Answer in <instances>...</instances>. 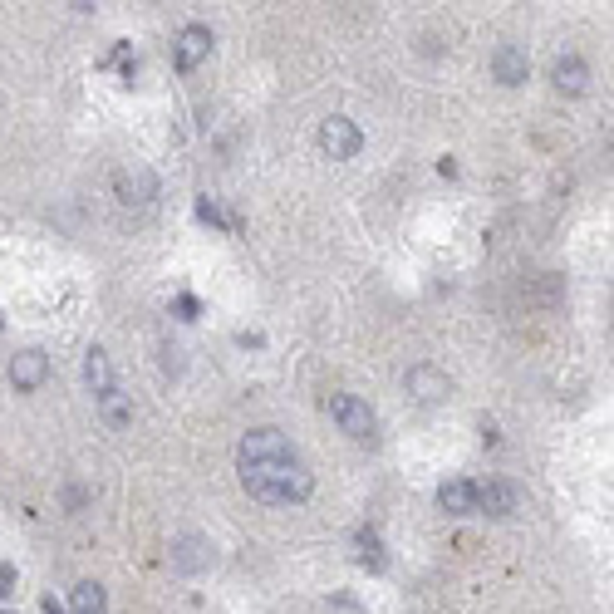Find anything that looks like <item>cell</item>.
<instances>
[{"mask_svg":"<svg viewBox=\"0 0 614 614\" xmlns=\"http://www.w3.org/2000/svg\"><path fill=\"white\" fill-rule=\"evenodd\" d=\"M241 487L266 506H295L315 492V477L295 452H276V457L241 462Z\"/></svg>","mask_w":614,"mask_h":614,"instance_id":"cell-1","label":"cell"},{"mask_svg":"<svg viewBox=\"0 0 614 614\" xmlns=\"http://www.w3.org/2000/svg\"><path fill=\"white\" fill-rule=\"evenodd\" d=\"M330 418L339 423V433H349L354 443H374V438H379L374 408H369L364 398H354V393H335V398H330Z\"/></svg>","mask_w":614,"mask_h":614,"instance_id":"cell-2","label":"cell"},{"mask_svg":"<svg viewBox=\"0 0 614 614\" xmlns=\"http://www.w3.org/2000/svg\"><path fill=\"white\" fill-rule=\"evenodd\" d=\"M320 148L330 153V158H354L359 148H364V133H359V123L354 118H344V113H330L325 123H320Z\"/></svg>","mask_w":614,"mask_h":614,"instance_id":"cell-3","label":"cell"},{"mask_svg":"<svg viewBox=\"0 0 614 614\" xmlns=\"http://www.w3.org/2000/svg\"><path fill=\"white\" fill-rule=\"evenodd\" d=\"M472 506L482 516H511L521 506V492L511 482H502V477H487V482H472Z\"/></svg>","mask_w":614,"mask_h":614,"instance_id":"cell-4","label":"cell"},{"mask_svg":"<svg viewBox=\"0 0 614 614\" xmlns=\"http://www.w3.org/2000/svg\"><path fill=\"white\" fill-rule=\"evenodd\" d=\"M45 379H50V354H45V349H20V354L10 359V384L20 393H35Z\"/></svg>","mask_w":614,"mask_h":614,"instance_id":"cell-5","label":"cell"},{"mask_svg":"<svg viewBox=\"0 0 614 614\" xmlns=\"http://www.w3.org/2000/svg\"><path fill=\"white\" fill-rule=\"evenodd\" d=\"M408 393H413L418 403H443L447 393H452V379H447L438 364H413V369H408Z\"/></svg>","mask_w":614,"mask_h":614,"instance_id":"cell-6","label":"cell"},{"mask_svg":"<svg viewBox=\"0 0 614 614\" xmlns=\"http://www.w3.org/2000/svg\"><path fill=\"white\" fill-rule=\"evenodd\" d=\"M526 74H531V59L521 45H497L492 50V79L506 84V89H516V84H526Z\"/></svg>","mask_w":614,"mask_h":614,"instance_id":"cell-7","label":"cell"},{"mask_svg":"<svg viewBox=\"0 0 614 614\" xmlns=\"http://www.w3.org/2000/svg\"><path fill=\"white\" fill-rule=\"evenodd\" d=\"M276 452H290V443H285L280 428H251V433L241 438V447H236V467H241V462H256V457H276Z\"/></svg>","mask_w":614,"mask_h":614,"instance_id":"cell-8","label":"cell"},{"mask_svg":"<svg viewBox=\"0 0 614 614\" xmlns=\"http://www.w3.org/2000/svg\"><path fill=\"white\" fill-rule=\"evenodd\" d=\"M207 55H212V30H207V25H187V30L177 35V69L192 74Z\"/></svg>","mask_w":614,"mask_h":614,"instance_id":"cell-9","label":"cell"},{"mask_svg":"<svg viewBox=\"0 0 614 614\" xmlns=\"http://www.w3.org/2000/svg\"><path fill=\"white\" fill-rule=\"evenodd\" d=\"M551 79H556L560 94H570V99H580V94L590 89V69H585V59L580 55H560L556 69H551Z\"/></svg>","mask_w":614,"mask_h":614,"instance_id":"cell-10","label":"cell"},{"mask_svg":"<svg viewBox=\"0 0 614 614\" xmlns=\"http://www.w3.org/2000/svg\"><path fill=\"white\" fill-rule=\"evenodd\" d=\"M113 187H118V197H123V202H153V197H158V177H153L148 168L118 172V177H113Z\"/></svg>","mask_w":614,"mask_h":614,"instance_id":"cell-11","label":"cell"},{"mask_svg":"<svg viewBox=\"0 0 614 614\" xmlns=\"http://www.w3.org/2000/svg\"><path fill=\"white\" fill-rule=\"evenodd\" d=\"M172 565L187 570V575H192V570H207V565H212V546H207L202 536H182V541L172 546Z\"/></svg>","mask_w":614,"mask_h":614,"instance_id":"cell-12","label":"cell"},{"mask_svg":"<svg viewBox=\"0 0 614 614\" xmlns=\"http://www.w3.org/2000/svg\"><path fill=\"white\" fill-rule=\"evenodd\" d=\"M99 418H104L109 428H128V423H133V398L109 384V389L99 393Z\"/></svg>","mask_w":614,"mask_h":614,"instance_id":"cell-13","label":"cell"},{"mask_svg":"<svg viewBox=\"0 0 614 614\" xmlns=\"http://www.w3.org/2000/svg\"><path fill=\"white\" fill-rule=\"evenodd\" d=\"M438 506H443L447 516H472L477 506H472V482H462V477H452L438 487Z\"/></svg>","mask_w":614,"mask_h":614,"instance_id":"cell-14","label":"cell"},{"mask_svg":"<svg viewBox=\"0 0 614 614\" xmlns=\"http://www.w3.org/2000/svg\"><path fill=\"white\" fill-rule=\"evenodd\" d=\"M69 605H74V614H104L109 610V595H104L99 580H79V585L69 590Z\"/></svg>","mask_w":614,"mask_h":614,"instance_id":"cell-15","label":"cell"},{"mask_svg":"<svg viewBox=\"0 0 614 614\" xmlns=\"http://www.w3.org/2000/svg\"><path fill=\"white\" fill-rule=\"evenodd\" d=\"M84 384H89L94 393H104L113 384V364H109L104 349H89V354H84Z\"/></svg>","mask_w":614,"mask_h":614,"instance_id":"cell-16","label":"cell"},{"mask_svg":"<svg viewBox=\"0 0 614 614\" xmlns=\"http://www.w3.org/2000/svg\"><path fill=\"white\" fill-rule=\"evenodd\" d=\"M359 560L374 565V570H384V541H379V531H359Z\"/></svg>","mask_w":614,"mask_h":614,"instance_id":"cell-17","label":"cell"},{"mask_svg":"<svg viewBox=\"0 0 614 614\" xmlns=\"http://www.w3.org/2000/svg\"><path fill=\"white\" fill-rule=\"evenodd\" d=\"M10 590H15V570H10V565H0V600H5Z\"/></svg>","mask_w":614,"mask_h":614,"instance_id":"cell-18","label":"cell"},{"mask_svg":"<svg viewBox=\"0 0 614 614\" xmlns=\"http://www.w3.org/2000/svg\"><path fill=\"white\" fill-rule=\"evenodd\" d=\"M69 5H74V10H94V0H69Z\"/></svg>","mask_w":614,"mask_h":614,"instance_id":"cell-19","label":"cell"},{"mask_svg":"<svg viewBox=\"0 0 614 614\" xmlns=\"http://www.w3.org/2000/svg\"><path fill=\"white\" fill-rule=\"evenodd\" d=\"M40 610H45V614H64V610H59V605H55V600H45V605H40Z\"/></svg>","mask_w":614,"mask_h":614,"instance_id":"cell-20","label":"cell"}]
</instances>
